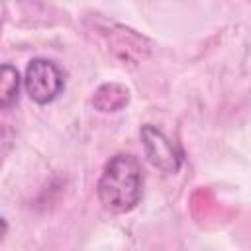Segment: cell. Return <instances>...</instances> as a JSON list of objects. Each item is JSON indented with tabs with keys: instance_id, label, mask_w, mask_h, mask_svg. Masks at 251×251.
I'll use <instances>...</instances> for the list:
<instances>
[{
	"instance_id": "6da1fadb",
	"label": "cell",
	"mask_w": 251,
	"mask_h": 251,
	"mask_svg": "<svg viewBox=\"0 0 251 251\" xmlns=\"http://www.w3.org/2000/svg\"><path fill=\"white\" fill-rule=\"evenodd\" d=\"M100 204L114 214L133 210L143 194V173L139 161L129 153H118L104 165L96 184Z\"/></svg>"
},
{
	"instance_id": "7a4b0ae2",
	"label": "cell",
	"mask_w": 251,
	"mask_h": 251,
	"mask_svg": "<svg viewBox=\"0 0 251 251\" xmlns=\"http://www.w3.org/2000/svg\"><path fill=\"white\" fill-rule=\"evenodd\" d=\"M25 90L35 104L53 102L65 88V73L63 69L43 57L31 59L25 69Z\"/></svg>"
},
{
	"instance_id": "3957f363",
	"label": "cell",
	"mask_w": 251,
	"mask_h": 251,
	"mask_svg": "<svg viewBox=\"0 0 251 251\" xmlns=\"http://www.w3.org/2000/svg\"><path fill=\"white\" fill-rule=\"evenodd\" d=\"M141 143H143L147 161L155 169L163 171L165 175L178 173V169L182 167L184 155H182L180 147L176 143H173L161 129H157L151 124L143 126L141 127Z\"/></svg>"
},
{
	"instance_id": "277c9868",
	"label": "cell",
	"mask_w": 251,
	"mask_h": 251,
	"mask_svg": "<svg viewBox=\"0 0 251 251\" xmlns=\"http://www.w3.org/2000/svg\"><path fill=\"white\" fill-rule=\"evenodd\" d=\"M129 102V90L118 82H106L96 88L92 104L100 112H118Z\"/></svg>"
},
{
	"instance_id": "5b68a950",
	"label": "cell",
	"mask_w": 251,
	"mask_h": 251,
	"mask_svg": "<svg viewBox=\"0 0 251 251\" xmlns=\"http://www.w3.org/2000/svg\"><path fill=\"white\" fill-rule=\"evenodd\" d=\"M22 78L14 65L4 63L0 65V110L12 108L20 98Z\"/></svg>"
},
{
	"instance_id": "8992f818",
	"label": "cell",
	"mask_w": 251,
	"mask_h": 251,
	"mask_svg": "<svg viewBox=\"0 0 251 251\" xmlns=\"http://www.w3.org/2000/svg\"><path fill=\"white\" fill-rule=\"evenodd\" d=\"M6 231H8V224L4 222V218H0V241L4 239V235H6Z\"/></svg>"
}]
</instances>
